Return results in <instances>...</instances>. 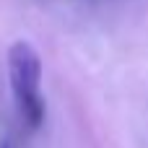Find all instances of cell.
I'll return each mask as SVG.
<instances>
[{
  "label": "cell",
  "mask_w": 148,
  "mask_h": 148,
  "mask_svg": "<svg viewBox=\"0 0 148 148\" xmlns=\"http://www.w3.org/2000/svg\"><path fill=\"white\" fill-rule=\"evenodd\" d=\"M8 78L13 101L26 130H39L44 122V99H42V60L29 42H13L8 49Z\"/></svg>",
  "instance_id": "cell-1"
},
{
  "label": "cell",
  "mask_w": 148,
  "mask_h": 148,
  "mask_svg": "<svg viewBox=\"0 0 148 148\" xmlns=\"http://www.w3.org/2000/svg\"><path fill=\"white\" fill-rule=\"evenodd\" d=\"M0 148H10V140H0Z\"/></svg>",
  "instance_id": "cell-2"
}]
</instances>
